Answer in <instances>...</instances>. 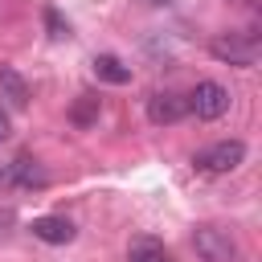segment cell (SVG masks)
Returning a JSON list of instances; mask_svg holds the SVG:
<instances>
[{"label":"cell","instance_id":"obj_1","mask_svg":"<svg viewBox=\"0 0 262 262\" xmlns=\"http://www.w3.org/2000/svg\"><path fill=\"white\" fill-rule=\"evenodd\" d=\"M192 250L201 262H237V246L225 229L217 225H196L192 229Z\"/></svg>","mask_w":262,"mask_h":262},{"label":"cell","instance_id":"obj_2","mask_svg":"<svg viewBox=\"0 0 262 262\" xmlns=\"http://www.w3.org/2000/svg\"><path fill=\"white\" fill-rule=\"evenodd\" d=\"M209 49L217 61H229V66H254L258 61V37L254 33H221V37H213Z\"/></svg>","mask_w":262,"mask_h":262},{"label":"cell","instance_id":"obj_3","mask_svg":"<svg viewBox=\"0 0 262 262\" xmlns=\"http://www.w3.org/2000/svg\"><path fill=\"white\" fill-rule=\"evenodd\" d=\"M184 102L196 119H221L229 111V90L221 82H196L192 94H184Z\"/></svg>","mask_w":262,"mask_h":262},{"label":"cell","instance_id":"obj_4","mask_svg":"<svg viewBox=\"0 0 262 262\" xmlns=\"http://www.w3.org/2000/svg\"><path fill=\"white\" fill-rule=\"evenodd\" d=\"M242 160H246V143H242V139H221V143L205 147V151H201L192 164H196L201 172H213V176H221V172H233Z\"/></svg>","mask_w":262,"mask_h":262},{"label":"cell","instance_id":"obj_5","mask_svg":"<svg viewBox=\"0 0 262 262\" xmlns=\"http://www.w3.org/2000/svg\"><path fill=\"white\" fill-rule=\"evenodd\" d=\"M184 115H188V102H184V94H176V90H156V94L147 98V119H151L156 127L180 123Z\"/></svg>","mask_w":262,"mask_h":262},{"label":"cell","instance_id":"obj_6","mask_svg":"<svg viewBox=\"0 0 262 262\" xmlns=\"http://www.w3.org/2000/svg\"><path fill=\"white\" fill-rule=\"evenodd\" d=\"M4 180L16 184V188H45V184H49V172L41 168V160H33V156H16V160L4 168Z\"/></svg>","mask_w":262,"mask_h":262},{"label":"cell","instance_id":"obj_7","mask_svg":"<svg viewBox=\"0 0 262 262\" xmlns=\"http://www.w3.org/2000/svg\"><path fill=\"white\" fill-rule=\"evenodd\" d=\"M29 229H33V237L45 242V246H70V242L78 237V229H74L70 217H33Z\"/></svg>","mask_w":262,"mask_h":262},{"label":"cell","instance_id":"obj_8","mask_svg":"<svg viewBox=\"0 0 262 262\" xmlns=\"http://www.w3.org/2000/svg\"><path fill=\"white\" fill-rule=\"evenodd\" d=\"M127 262H172V250H168L160 237L139 233V237L127 242Z\"/></svg>","mask_w":262,"mask_h":262},{"label":"cell","instance_id":"obj_9","mask_svg":"<svg viewBox=\"0 0 262 262\" xmlns=\"http://www.w3.org/2000/svg\"><path fill=\"white\" fill-rule=\"evenodd\" d=\"M0 98H4L12 111H25V106H29V86H25V78H20L16 70H8V66H0Z\"/></svg>","mask_w":262,"mask_h":262},{"label":"cell","instance_id":"obj_10","mask_svg":"<svg viewBox=\"0 0 262 262\" xmlns=\"http://www.w3.org/2000/svg\"><path fill=\"white\" fill-rule=\"evenodd\" d=\"M94 74H98L102 82H111V86H127V82H131V70H127L119 57H111V53H98V57H94Z\"/></svg>","mask_w":262,"mask_h":262},{"label":"cell","instance_id":"obj_11","mask_svg":"<svg viewBox=\"0 0 262 262\" xmlns=\"http://www.w3.org/2000/svg\"><path fill=\"white\" fill-rule=\"evenodd\" d=\"M98 111H102V102H98V94H78V102H74V111H70V119H74L78 127H90V123L98 119Z\"/></svg>","mask_w":262,"mask_h":262},{"label":"cell","instance_id":"obj_12","mask_svg":"<svg viewBox=\"0 0 262 262\" xmlns=\"http://www.w3.org/2000/svg\"><path fill=\"white\" fill-rule=\"evenodd\" d=\"M45 29H49V37H53V41H66V37H70V25L61 20V12H57V8H45Z\"/></svg>","mask_w":262,"mask_h":262},{"label":"cell","instance_id":"obj_13","mask_svg":"<svg viewBox=\"0 0 262 262\" xmlns=\"http://www.w3.org/2000/svg\"><path fill=\"white\" fill-rule=\"evenodd\" d=\"M8 131H12L8 127V111H0V139H8Z\"/></svg>","mask_w":262,"mask_h":262},{"label":"cell","instance_id":"obj_14","mask_svg":"<svg viewBox=\"0 0 262 262\" xmlns=\"http://www.w3.org/2000/svg\"><path fill=\"white\" fill-rule=\"evenodd\" d=\"M0 180H4V168H0Z\"/></svg>","mask_w":262,"mask_h":262}]
</instances>
